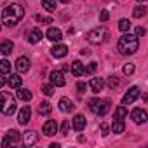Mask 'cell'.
I'll use <instances>...</instances> for the list:
<instances>
[{
	"label": "cell",
	"mask_w": 148,
	"mask_h": 148,
	"mask_svg": "<svg viewBox=\"0 0 148 148\" xmlns=\"http://www.w3.org/2000/svg\"><path fill=\"white\" fill-rule=\"evenodd\" d=\"M77 89H79V92H86V89H87L86 82H79V84H77Z\"/></svg>",
	"instance_id": "obj_39"
},
{
	"label": "cell",
	"mask_w": 148,
	"mask_h": 148,
	"mask_svg": "<svg viewBox=\"0 0 148 148\" xmlns=\"http://www.w3.org/2000/svg\"><path fill=\"white\" fill-rule=\"evenodd\" d=\"M115 120H125V117H127V108H125V105H122V106H117L115 108Z\"/></svg>",
	"instance_id": "obj_22"
},
{
	"label": "cell",
	"mask_w": 148,
	"mask_h": 148,
	"mask_svg": "<svg viewBox=\"0 0 148 148\" xmlns=\"http://www.w3.org/2000/svg\"><path fill=\"white\" fill-rule=\"evenodd\" d=\"M73 103L68 99V98H61L59 99V110L63 112V113H70V112H73Z\"/></svg>",
	"instance_id": "obj_18"
},
{
	"label": "cell",
	"mask_w": 148,
	"mask_h": 148,
	"mask_svg": "<svg viewBox=\"0 0 148 148\" xmlns=\"http://www.w3.org/2000/svg\"><path fill=\"white\" fill-rule=\"evenodd\" d=\"M80 54H84V56H87V54H89V51H87V49H82V51H80Z\"/></svg>",
	"instance_id": "obj_41"
},
{
	"label": "cell",
	"mask_w": 148,
	"mask_h": 148,
	"mask_svg": "<svg viewBox=\"0 0 148 148\" xmlns=\"http://www.w3.org/2000/svg\"><path fill=\"white\" fill-rule=\"evenodd\" d=\"M40 40H42V32H40L38 28L30 30V33H28V42H30V44H37V42H40Z\"/></svg>",
	"instance_id": "obj_19"
},
{
	"label": "cell",
	"mask_w": 148,
	"mask_h": 148,
	"mask_svg": "<svg viewBox=\"0 0 148 148\" xmlns=\"http://www.w3.org/2000/svg\"><path fill=\"white\" fill-rule=\"evenodd\" d=\"M42 7L49 12H54L56 11V2L54 0H42Z\"/></svg>",
	"instance_id": "obj_28"
},
{
	"label": "cell",
	"mask_w": 148,
	"mask_h": 148,
	"mask_svg": "<svg viewBox=\"0 0 148 148\" xmlns=\"http://www.w3.org/2000/svg\"><path fill=\"white\" fill-rule=\"evenodd\" d=\"M37 21H40L42 25H49V23H52V18H49V16H37Z\"/></svg>",
	"instance_id": "obj_34"
},
{
	"label": "cell",
	"mask_w": 148,
	"mask_h": 148,
	"mask_svg": "<svg viewBox=\"0 0 148 148\" xmlns=\"http://www.w3.org/2000/svg\"><path fill=\"white\" fill-rule=\"evenodd\" d=\"M122 71H124V75H132V73H134V64L132 63H125Z\"/></svg>",
	"instance_id": "obj_32"
},
{
	"label": "cell",
	"mask_w": 148,
	"mask_h": 148,
	"mask_svg": "<svg viewBox=\"0 0 148 148\" xmlns=\"http://www.w3.org/2000/svg\"><path fill=\"white\" fill-rule=\"evenodd\" d=\"M136 35H138V37H143V35H145V28L138 26V28H136Z\"/></svg>",
	"instance_id": "obj_40"
},
{
	"label": "cell",
	"mask_w": 148,
	"mask_h": 148,
	"mask_svg": "<svg viewBox=\"0 0 148 148\" xmlns=\"http://www.w3.org/2000/svg\"><path fill=\"white\" fill-rule=\"evenodd\" d=\"M71 73L75 77H82L84 73H86V66L80 63V61H73L71 63Z\"/></svg>",
	"instance_id": "obj_16"
},
{
	"label": "cell",
	"mask_w": 148,
	"mask_h": 148,
	"mask_svg": "<svg viewBox=\"0 0 148 148\" xmlns=\"http://www.w3.org/2000/svg\"><path fill=\"white\" fill-rule=\"evenodd\" d=\"M42 132H44L45 136H54V134L58 132V124H56V120H47V122L44 124V127H42Z\"/></svg>",
	"instance_id": "obj_12"
},
{
	"label": "cell",
	"mask_w": 148,
	"mask_h": 148,
	"mask_svg": "<svg viewBox=\"0 0 148 148\" xmlns=\"http://www.w3.org/2000/svg\"><path fill=\"white\" fill-rule=\"evenodd\" d=\"M106 35H108V30H106L105 26H98V28H92V30L87 33V40H89V44L98 45V44H103V42H105Z\"/></svg>",
	"instance_id": "obj_4"
},
{
	"label": "cell",
	"mask_w": 148,
	"mask_h": 148,
	"mask_svg": "<svg viewBox=\"0 0 148 148\" xmlns=\"http://www.w3.org/2000/svg\"><path fill=\"white\" fill-rule=\"evenodd\" d=\"M129 28H131V21H129V19H120V21H119V30H120L122 33L129 32Z\"/></svg>",
	"instance_id": "obj_30"
},
{
	"label": "cell",
	"mask_w": 148,
	"mask_h": 148,
	"mask_svg": "<svg viewBox=\"0 0 148 148\" xmlns=\"http://www.w3.org/2000/svg\"><path fill=\"white\" fill-rule=\"evenodd\" d=\"M145 14H146V7L141 5V4H138V5L132 9V16H134V18H143Z\"/></svg>",
	"instance_id": "obj_26"
},
{
	"label": "cell",
	"mask_w": 148,
	"mask_h": 148,
	"mask_svg": "<svg viewBox=\"0 0 148 148\" xmlns=\"http://www.w3.org/2000/svg\"><path fill=\"white\" fill-rule=\"evenodd\" d=\"M45 37H47L51 42H59V40L63 38V33H61V30H59V28H52V26H51V28L47 30Z\"/></svg>",
	"instance_id": "obj_14"
},
{
	"label": "cell",
	"mask_w": 148,
	"mask_h": 148,
	"mask_svg": "<svg viewBox=\"0 0 148 148\" xmlns=\"http://www.w3.org/2000/svg\"><path fill=\"white\" fill-rule=\"evenodd\" d=\"M30 117H32V110H30V106H23L21 112H19V115H18V122H19L21 125H26V124L30 122Z\"/></svg>",
	"instance_id": "obj_11"
},
{
	"label": "cell",
	"mask_w": 148,
	"mask_h": 148,
	"mask_svg": "<svg viewBox=\"0 0 148 148\" xmlns=\"http://www.w3.org/2000/svg\"><path fill=\"white\" fill-rule=\"evenodd\" d=\"M103 87H105V80L103 79H98V77L91 79V89H92V92H101Z\"/></svg>",
	"instance_id": "obj_20"
},
{
	"label": "cell",
	"mask_w": 148,
	"mask_h": 148,
	"mask_svg": "<svg viewBox=\"0 0 148 148\" xmlns=\"http://www.w3.org/2000/svg\"><path fill=\"white\" fill-rule=\"evenodd\" d=\"M0 71H2V75H7V73L11 71V63L7 59H2L0 61Z\"/></svg>",
	"instance_id": "obj_29"
},
{
	"label": "cell",
	"mask_w": 148,
	"mask_h": 148,
	"mask_svg": "<svg viewBox=\"0 0 148 148\" xmlns=\"http://www.w3.org/2000/svg\"><path fill=\"white\" fill-rule=\"evenodd\" d=\"M136 2H145V0H136Z\"/></svg>",
	"instance_id": "obj_43"
},
{
	"label": "cell",
	"mask_w": 148,
	"mask_h": 148,
	"mask_svg": "<svg viewBox=\"0 0 148 148\" xmlns=\"http://www.w3.org/2000/svg\"><path fill=\"white\" fill-rule=\"evenodd\" d=\"M119 84H120V79H119L117 75H112V77L108 79V86H110V87H113V89H115Z\"/></svg>",
	"instance_id": "obj_33"
},
{
	"label": "cell",
	"mask_w": 148,
	"mask_h": 148,
	"mask_svg": "<svg viewBox=\"0 0 148 148\" xmlns=\"http://www.w3.org/2000/svg\"><path fill=\"white\" fill-rule=\"evenodd\" d=\"M96 68H98V63H89V64L86 66V73H94Z\"/></svg>",
	"instance_id": "obj_35"
},
{
	"label": "cell",
	"mask_w": 148,
	"mask_h": 148,
	"mask_svg": "<svg viewBox=\"0 0 148 148\" xmlns=\"http://www.w3.org/2000/svg\"><path fill=\"white\" fill-rule=\"evenodd\" d=\"M16 99L11 92H5L2 91V113L4 115H12L16 112Z\"/></svg>",
	"instance_id": "obj_5"
},
{
	"label": "cell",
	"mask_w": 148,
	"mask_h": 148,
	"mask_svg": "<svg viewBox=\"0 0 148 148\" xmlns=\"http://www.w3.org/2000/svg\"><path fill=\"white\" fill-rule=\"evenodd\" d=\"M139 47V40H138V35H131V33H124L120 38H119V44H117V49L120 54H125V56H131L138 51Z\"/></svg>",
	"instance_id": "obj_2"
},
{
	"label": "cell",
	"mask_w": 148,
	"mask_h": 148,
	"mask_svg": "<svg viewBox=\"0 0 148 148\" xmlns=\"http://www.w3.org/2000/svg\"><path fill=\"white\" fill-rule=\"evenodd\" d=\"M138 98H139V87H131V89L124 94V98H122V105H132Z\"/></svg>",
	"instance_id": "obj_6"
},
{
	"label": "cell",
	"mask_w": 148,
	"mask_h": 148,
	"mask_svg": "<svg viewBox=\"0 0 148 148\" xmlns=\"http://www.w3.org/2000/svg\"><path fill=\"white\" fill-rule=\"evenodd\" d=\"M23 141H25L26 146H33V145L38 141V134H37L35 131H26L25 136H23Z\"/></svg>",
	"instance_id": "obj_15"
},
{
	"label": "cell",
	"mask_w": 148,
	"mask_h": 148,
	"mask_svg": "<svg viewBox=\"0 0 148 148\" xmlns=\"http://www.w3.org/2000/svg\"><path fill=\"white\" fill-rule=\"evenodd\" d=\"M25 16V9L18 4H11L4 9L2 12V23L4 26H16Z\"/></svg>",
	"instance_id": "obj_1"
},
{
	"label": "cell",
	"mask_w": 148,
	"mask_h": 148,
	"mask_svg": "<svg viewBox=\"0 0 148 148\" xmlns=\"http://www.w3.org/2000/svg\"><path fill=\"white\" fill-rule=\"evenodd\" d=\"M108 18H110V12H108V11H101V14H99V21H101V23H106Z\"/></svg>",
	"instance_id": "obj_36"
},
{
	"label": "cell",
	"mask_w": 148,
	"mask_h": 148,
	"mask_svg": "<svg viewBox=\"0 0 148 148\" xmlns=\"http://www.w3.org/2000/svg\"><path fill=\"white\" fill-rule=\"evenodd\" d=\"M131 117H132V120H134L136 124H145V122L148 120V113H146L143 108H136V110L131 113Z\"/></svg>",
	"instance_id": "obj_9"
},
{
	"label": "cell",
	"mask_w": 148,
	"mask_h": 148,
	"mask_svg": "<svg viewBox=\"0 0 148 148\" xmlns=\"http://www.w3.org/2000/svg\"><path fill=\"white\" fill-rule=\"evenodd\" d=\"M110 134V127L108 124H101V136H108Z\"/></svg>",
	"instance_id": "obj_38"
},
{
	"label": "cell",
	"mask_w": 148,
	"mask_h": 148,
	"mask_svg": "<svg viewBox=\"0 0 148 148\" xmlns=\"http://www.w3.org/2000/svg\"><path fill=\"white\" fill-rule=\"evenodd\" d=\"M7 84H9L12 89H19V87H21V77H19V75H11Z\"/></svg>",
	"instance_id": "obj_25"
},
{
	"label": "cell",
	"mask_w": 148,
	"mask_h": 148,
	"mask_svg": "<svg viewBox=\"0 0 148 148\" xmlns=\"http://www.w3.org/2000/svg\"><path fill=\"white\" fill-rule=\"evenodd\" d=\"M49 79H51V84H52V86H56V87H63V86H64V77H63V71H59V70L51 71Z\"/></svg>",
	"instance_id": "obj_8"
},
{
	"label": "cell",
	"mask_w": 148,
	"mask_h": 148,
	"mask_svg": "<svg viewBox=\"0 0 148 148\" xmlns=\"http://www.w3.org/2000/svg\"><path fill=\"white\" fill-rule=\"evenodd\" d=\"M59 2H63V4H68V2H70V0H59Z\"/></svg>",
	"instance_id": "obj_42"
},
{
	"label": "cell",
	"mask_w": 148,
	"mask_h": 148,
	"mask_svg": "<svg viewBox=\"0 0 148 148\" xmlns=\"http://www.w3.org/2000/svg\"><path fill=\"white\" fill-rule=\"evenodd\" d=\"M42 92H44L45 96H52V94H54V87H52V84H44V86H42Z\"/></svg>",
	"instance_id": "obj_31"
},
{
	"label": "cell",
	"mask_w": 148,
	"mask_h": 148,
	"mask_svg": "<svg viewBox=\"0 0 148 148\" xmlns=\"http://www.w3.org/2000/svg\"><path fill=\"white\" fill-rule=\"evenodd\" d=\"M73 129H75V131H84V127H86V117L84 115H75V117H73Z\"/></svg>",
	"instance_id": "obj_17"
},
{
	"label": "cell",
	"mask_w": 148,
	"mask_h": 148,
	"mask_svg": "<svg viewBox=\"0 0 148 148\" xmlns=\"http://www.w3.org/2000/svg\"><path fill=\"white\" fill-rule=\"evenodd\" d=\"M16 70H18L19 73H26V71L30 70V59L25 58V56L18 58V59H16Z\"/></svg>",
	"instance_id": "obj_10"
},
{
	"label": "cell",
	"mask_w": 148,
	"mask_h": 148,
	"mask_svg": "<svg viewBox=\"0 0 148 148\" xmlns=\"http://www.w3.org/2000/svg\"><path fill=\"white\" fill-rule=\"evenodd\" d=\"M12 51H14V44L11 40H2V44H0V52H2L4 56H7Z\"/></svg>",
	"instance_id": "obj_21"
},
{
	"label": "cell",
	"mask_w": 148,
	"mask_h": 148,
	"mask_svg": "<svg viewBox=\"0 0 148 148\" xmlns=\"http://www.w3.org/2000/svg\"><path fill=\"white\" fill-rule=\"evenodd\" d=\"M51 54H52L54 58H64V56L68 54V47H66L64 44H56V45L51 49Z\"/></svg>",
	"instance_id": "obj_13"
},
{
	"label": "cell",
	"mask_w": 148,
	"mask_h": 148,
	"mask_svg": "<svg viewBox=\"0 0 148 148\" xmlns=\"http://www.w3.org/2000/svg\"><path fill=\"white\" fill-rule=\"evenodd\" d=\"M18 98L21 99V101H30L32 99V92L28 91V89H18Z\"/></svg>",
	"instance_id": "obj_27"
},
{
	"label": "cell",
	"mask_w": 148,
	"mask_h": 148,
	"mask_svg": "<svg viewBox=\"0 0 148 148\" xmlns=\"http://www.w3.org/2000/svg\"><path fill=\"white\" fill-rule=\"evenodd\" d=\"M89 108H91V112L94 113V115H106L108 112H110V103L106 101V99H99V98H94V99H91L89 101Z\"/></svg>",
	"instance_id": "obj_3"
},
{
	"label": "cell",
	"mask_w": 148,
	"mask_h": 148,
	"mask_svg": "<svg viewBox=\"0 0 148 148\" xmlns=\"http://www.w3.org/2000/svg\"><path fill=\"white\" fill-rule=\"evenodd\" d=\"M51 112H52V106H51L49 101H44V103L38 105V113H40V115H49Z\"/></svg>",
	"instance_id": "obj_24"
},
{
	"label": "cell",
	"mask_w": 148,
	"mask_h": 148,
	"mask_svg": "<svg viewBox=\"0 0 148 148\" xmlns=\"http://www.w3.org/2000/svg\"><path fill=\"white\" fill-rule=\"evenodd\" d=\"M124 131H125L124 120H115V122L112 124V132H113V134H120V132H124Z\"/></svg>",
	"instance_id": "obj_23"
},
{
	"label": "cell",
	"mask_w": 148,
	"mask_h": 148,
	"mask_svg": "<svg viewBox=\"0 0 148 148\" xmlns=\"http://www.w3.org/2000/svg\"><path fill=\"white\" fill-rule=\"evenodd\" d=\"M68 127H70V122H68V120H64V122H63V125H61V134H63V136H66V134H68Z\"/></svg>",
	"instance_id": "obj_37"
},
{
	"label": "cell",
	"mask_w": 148,
	"mask_h": 148,
	"mask_svg": "<svg viewBox=\"0 0 148 148\" xmlns=\"http://www.w3.org/2000/svg\"><path fill=\"white\" fill-rule=\"evenodd\" d=\"M19 139H21V134H19L18 131H9V132L5 134L4 141H2V146H9V145H18V143H19Z\"/></svg>",
	"instance_id": "obj_7"
}]
</instances>
